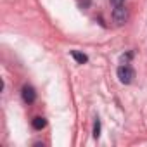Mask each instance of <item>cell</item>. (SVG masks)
I'll return each instance as SVG.
<instances>
[{"label": "cell", "mask_w": 147, "mask_h": 147, "mask_svg": "<svg viewBox=\"0 0 147 147\" xmlns=\"http://www.w3.org/2000/svg\"><path fill=\"white\" fill-rule=\"evenodd\" d=\"M118 78H119V82L123 85H130L133 82V78H135V71L128 64H121L118 67Z\"/></svg>", "instance_id": "6da1fadb"}, {"label": "cell", "mask_w": 147, "mask_h": 147, "mask_svg": "<svg viewBox=\"0 0 147 147\" xmlns=\"http://www.w3.org/2000/svg\"><path fill=\"white\" fill-rule=\"evenodd\" d=\"M113 19L118 26H123L128 21V9L125 5H116L114 11H113Z\"/></svg>", "instance_id": "7a4b0ae2"}, {"label": "cell", "mask_w": 147, "mask_h": 147, "mask_svg": "<svg viewBox=\"0 0 147 147\" xmlns=\"http://www.w3.org/2000/svg\"><path fill=\"white\" fill-rule=\"evenodd\" d=\"M21 95H23V100L26 104H33L36 100V92H35V88L31 85H24L23 90H21Z\"/></svg>", "instance_id": "3957f363"}, {"label": "cell", "mask_w": 147, "mask_h": 147, "mask_svg": "<svg viewBox=\"0 0 147 147\" xmlns=\"http://www.w3.org/2000/svg\"><path fill=\"white\" fill-rule=\"evenodd\" d=\"M31 125H33V128H35V130H43V128L47 126V119H45V118H42V116H36V118H33Z\"/></svg>", "instance_id": "277c9868"}, {"label": "cell", "mask_w": 147, "mask_h": 147, "mask_svg": "<svg viewBox=\"0 0 147 147\" xmlns=\"http://www.w3.org/2000/svg\"><path fill=\"white\" fill-rule=\"evenodd\" d=\"M71 55H73V59H75L78 64H85L87 61H88V57L85 55V54H82V52H78V50H71Z\"/></svg>", "instance_id": "5b68a950"}, {"label": "cell", "mask_w": 147, "mask_h": 147, "mask_svg": "<svg viewBox=\"0 0 147 147\" xmlns=\"http://www.w3.org/2000/svg\"><path fill=\"white\" fill-rule=\"evenodd\" d=\"M99 137H100V119L97 118L94 123V138H99Z\"/></svg>", "instance_id": "8992f818"}, {"label": "cell", "mask_w": 147, "mask_h": 147, "mask_svg": "<svg viewBox=\"0 0 147 147\" xmlns=\"http://www.w3.org/2000/svg\"><path fill=\"white\" fill-rule=\"evenodd\" d=\"M131 55H133L131 52H128L126 55H121V62H123V64H128V61L131 59Z\"/></svg>", "instance_id": "52a82bcc"}, {"label": "cell", "mask_w": 147, "mask_h": 147, "mask_svg": "<svg viewBox=\"0 0 147 147\" xmlns=\"http://www.w3.org/2000/svg\"><path fill=\"white\" fill-rule=\"evenodd\" d=\"M111 4L116 7V5H123L125 4V0H111Z\"/></svg>", "instance_id": "ba28073f"}]
</instances>
